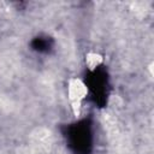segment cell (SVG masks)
Returning <instances> with one entry per match:
<instances>
[{
    "instance_id": "obj_1",
    "label": "cell",
    "mask_w": 154,
    "mask_h": 154,
    "mask_svg": "<svg viewBox=\"0 0 154 154\" xmlns=\"http://www.w3.org/2000/svg\"><path fill=\"white\" fill-rule=\"evenodd\" d=\"M87 94H88V89L81 79H78V78L70 79L69 87H67V96L71 101L72 108L76 114H78L81 103L84 100V97L87 96Z\"/></svg>"
},
{
    "instance_id": "obj_2",
    "label": "cell",
    "mask_w": 154,
    "mask_h": 154,
    "mask_svg": "<svg viewBox=\"0 0 154 154\" xmlns=\"http://www.w3.org/2000/svg\"><path fill=\"white\" fill-rule=\"evenodd\" d=\"M85 61H87V65L89 66L90 70L95 69L96 66H99L102 61V57L97 53H89L85 58Z\"/></svg>"
}]
</instances>
